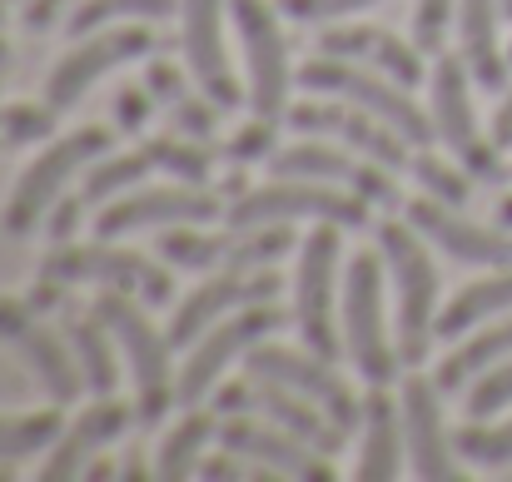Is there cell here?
I'll return each instance as SVG.
<instances>
[{
    "instance_id": "cell-52",
    "label": "cell",
    "mask_w": 512,
    "mask_h": 482,
    "mask_svg": "<svg viewBox=\"0 0 512 482\" xmlns=\"http://www.w3.org/2000/svg\"><path fill=\"white\" fill-rule=\"evenodd\" d=\"M10 60H15V50H10V35H5V30H0V75H5V70H10Z\"/></svg>"
},
{
    "instance_id": "cell-54",
    "label": "cell",
    "mask_w": 512,
    "mask_h": 482,
    "mask_svg": "<svg viewBox=\"0 0 512 482\" xmlns=\"http://www.w3.org/2000/svg\"><path fill=\"white\" fill-rule=\"evenodd\" d=\"M5 20H10V0H0V30H5Z\"/></svg>"
},
{
    "instance_id": "cell-55",
    "label": "cell",
    "mask_w": 512,
    "mask_h": 482,
    "mask_svg": "<svg viewBox=\"0 0 512 482\" xmlns=\"http://www.w3.org/2000/svg\"><path fill=\"white\" fill-rule=\"evenodd\" d=\"M503 10H508V20H512V0H503Z\"/></svg>"
},
{
    "instance_id": "cell-25",
    "label": "cell",
    "mask_w": 512,
    "mask_h": 482,
    "mask_svg": "<svg viewBox=\"0 0 512 482\" xmlns=\"http://www.w3.org/2000/svg\"><path fill=\"white\" fill-rule=\"evenodd\" d=\"M219 443L234 448V453H244L259 468H274L284 482H334L339 478L334 458H324L319 448H309L304 438H294L289 428H279L274 418H259V413H224Z\"/></svg>"
},
{
    "instance_id": "cell-43",
    "label": "cell",
    "mask_w": 512,
    "mask_h": 482,
    "mask_svg": "<svg viewBox=\"0 0 512 482\" xmlns=\"http://www.w3.org/2000/svg\"><path fill=\"white\" fill-rule=\"evenodd\" d=\"M463 408H468V418H473V423L508 413L512 408V358H503L498 368H488L483 378H473V383H468Z\"/></svg>"
},
{
    "instance_id": "cell-46",
    "label": "cell",
    "mask_w": 512,
    "mask_h": 482,
    "mask_svg": "<svg viewBox=\"0 0 512 482\" xmlns=\"http://www.w3.org/2000/svg\"><path fill=\"white\" fill-rule=\"evenodd\" d=\"M85 214H90V209H85V199H80V194L70 189L65 199H55V209L45 214V229H40V234H45L50 244H70V239L80 234V224H85Z\"/></svg>"
},
{
    "instance_id": "cell-50",
    "label": "cell",
    "mask_w": 512,
    "mask_h": 482,
    "mask_svg": "<svg viewBox=\"0 0 512 482\" xmlns=\"http://www.w3.org/2000/svg\"><path fill=\"white\" fill-rule=\"evenodd\" d=\"M85 478H95V482H105V478H120V468H115L110 458H100V453H95V458L85 463Z\"/></svg>"
},
{
    "instance_id": "cell-12",
    "label": "cell",
    "mask_w": 512,
    "mask_h": 482,
    "mask_svg": "<svg viewBox=\"0 0 512 482\" xmlns=\"http://www.w3.org/2000/svg\"><path fill=\"white\" fill-rule=\"evenodd\" d=\"M160 50V30L150 20H120V25H105V30H90L80 40H70V50L50 65L45 75V100L50 110H75L105 75L125 70V65H140Z\"/></svg>"
},
{
    "instance_id": "cell-4",
    "label": "cell",
    "mask_w": 512,
    "mask_h": 482,
    "mask_svg": "<svg viewBox=\"0 0 512 482\" xmlns=\"http://www.w3.org/2000/svg\"><path fill=\"white\" fill-rule=\"evenodd\" d=\"M40 279L70 284V289H95V294H130L150 309L174 304V269L160 254H140L125 239H95L80 244H50L40 259Z\"/></svg>"
},
{
    "instance_id": "cell-30",
    "label": "cell",
    "mask_w": 512,
    "mask_h": 482,
    "mask_svg": "<svg viewBox=\"0 0 512 482\" xmlns=\"http://www.w3.org/2000/svg\"><path fill=\"white\" fill-rule=\"evenodd\" d=\"M145 85L155 90L160 100V115L170 120L174 130L194 135V140H219V105L209 100V90L189 75L184 60H170V55H150L145 60Z\"/></svg>"
},
{
    "instance_id": "cell-37",
    "label": "cell",
    "mask_w": 512,
    "mask_h": 482,
    "mask_svg": "<svg viewBox=\"0 0 512 482\" xmlns=\"http://www.w3.org/2000/svg\"><path fill=\"white\" fill-rule=\"evenodd\" d=\"M408 174H413L418 194H428V199H438V204H453V209H468L473 184H478L448 150H433V145H418V150H413Z\"/></svg>"
},
{
    "instance_id": "cell-14",
    "label": "cell",
    "mask_w": 512,
    "mask_h": 482,
    "mask_svg": "<svg viewBox=\"0 0 512 482\" xmlns=\"http://www.w3.org/2000/svg\"><path fill=\"white\" fill-rule=\"evenodd\" d=\"M229 214V199L214 184H140L105 209L90 214L95 239H130V234H160L174 224H219Z\"/></svg>"
},
{
    "instance_id": "cell-1",
    "label": "cell",
    "mask_w": 512,
    "mask_h": 482,
    "mask_svg": "<svg viewBox=\"0 0 512 482\" xmlns=\"http://www.w3.org/2000/svg\"><path fill=\"white\" fill-rule=\"evenodd\" d=\"M373 239H378L383 269H388L398 358H403V368H423L428 353H433V338H438V309H443L438 249L403 214H383L373 224Z\"/></svg>"
},
{
    "instance_id": "cell-9",
    "label": "cell",
    "mask_w": 512,
    "mask_h": 482,
    "mask_svg": "<svg viewBox=\"0 0 512 482\" xmlns=\"http://www.w3.org/2000/svg\"><path fill=\"white\" fill-rule=\"evenodd\" d=\"M229 224H339L348 234H363L373 229L383 214L343 189V184H329V179H284V174H269L264 184H249L229 214Z\"/></svg>"
},
{
    "instance_id": "cell-26",
    "label": "cell",
    "mask_w": 512,
    "mask_h": 482,
    "mask_svg": "<svg viewBox=\"0 0 512 482\" xmlns=\"http://www.w3.org/2000/svg\"><path fill=\"white\" fill-rule=\"evenodd\" d=\"M314 50L319 55H334V60H353V65H368V70H378V75H393V80H403V85H423L428 80V55L413 45V35H398V30H388V25H373V20H334V25H324L319 30V40H314Z\"/></svg>"
},
{
    "instance_id": "cell-31",
    "label": "cell",
    "mask_w": 512,
    "mask_h": 482,
    "mask_svg": "<svg viewBox=\"0 0 512 482\" xmlns=\"http://www.w3.org/2000/svg\"><path fill=\"white\" fill-rule=\"evenodd\" d=\"M219 423H224V413L214 403H184L174 413V423L165 428L160 448H155V478L160 482L199 478L204 453L219 443Z\"/></svg>"
},
{
    "instance_id": "cell-47",
    "label": "cell",
    "mask_w": 512,
    "mask_h": 482,
    "mask_svg": "<svg viewBox=\"0 0 512 482\" xmlns=\"http://www.w3.org/2000/svg\"><path fill=\"white\" fill-rule=\"evenodd\" d=\"M70 10H75L70 0H20V20L30 35H50L55 25L70 20Z\"/></svg>"
},
{
    "instance_id": "cell-49",
    "label": "cell",
    "mask_w": 512,
    "mask_h": 482,
    "mask_svg": "<svg viewBox=\"0 0 512 482\" xmlns=\"http://www.w3.org/2000/svg\"><path fill=\"white\" fill-rule=\"evenodd\" d=\"M120 478L130 482V478H155V468H145V453L140 448H130V458L120 463Z\"/></svg>"
},
{
    "instance_id": "cell-27",
    "label": "cell",
    "mask_w": 512,
    "mask_h": 482,
    "mask_svg": "<svg viewBox=\"0 0 512 482\" xmlns=\"http://www.w3.org/2000/svg\"><path fill=\"white\" fill-rule=\"evenodd\" d=\"M50 319L60 323V333H65V343H70L75 363H80L85 398H115L120 373H125V358H120V343H115L110 323L100 319L95 299L85 304V299H75V289H70Z\"/></svg>"
},
{
    "instance_id": "cell-8",
    "label": "cell",
    "mask_w": 512,
    "mask_h": 482,
    "mask_svg": "<svg viewBox=\"0 0 512 482\" xmlns=\"http://www.w3.org/2000/svg\"><path fill=\"white\" fill-rule=\"evenodd\" d=\"M343 234L339 224H309V234L299 239L294 254V284H289V319H294V338L324 358H343V328H339V304H343Z\"/></svg>"
},
{
    "instance_id": "cell-38",
    "label": "cell",
    "mask_w": 512,
    "mask_h": 482,
    "mask_svg": "<svg viewBox=\"0 0 512 482\" xmlns=\"http://www.w3.org/2000/svg\"><path fill=\"white\" fill-rule=\"evenodd\" d=\"M120 20H179V0H75L70 20H65V35L80 40L90 30H105V25H120Z\"/></svg>"
},
{
    "instance_id": "cell-23",
    "label": "cell",
    "mask_w": 512,
    "mask_h": 482,
    "mask_svg": "<svg viewBox=\"0 0 512 482\" xmlns=\"http://www.w3.org/2000/svg\"><path fill=\"white\" fill-rule=\"evenodd\" d=\"M130 423H140V408L135 398H85L75 403V413H65V428L60 438L40 453V468L35 478L40 482H70V478H85V463L95 453H105L110 443H120L130 433Z\"/></svg>"
},
{
    "instance_id": "cell-16",
    "label": "cell",
    "mask_w": 512,
    "mask_h": 482,
    "mask_svg": "<svg viewBox=\"0 0 512 482\" xmlns=\"http://www.w3.org/2000/svg\"><path fill=\"white\" fill-rule=\"evenodd\" d=\"M269 174H284V179H329L343 184L353 194H363L378 214H398L403 209V174L388 169V164L368 160L348 145H334L324 135H299L289 145H279V155L269 160Z\"/></svg>"
},
{
    "instance_id": "cell-3",
    "label": "cell",
    "mask_w": 512,
    "mask_h": 482,
    "mask_svg": "<svg viewBox=\"0 0 512 482\" xmlns=\"http://www.w3.org/2000/svg\"><path fill=\"white\" fill-rule=\"evenodd\" d=\"M110 150H115V125H75V130L50 135L35 150V160L20 169V179L10 184L5 209H0V229L10 239L40 234L45 229V214L55 209V199H65L80 184V174L100 155H110Z\"/></svg>"
},
{
    "instance_id": "cell-13",
    "label": "cell",
    "mask_w": 512,
    "mask_h": 482,
    "mask_svg": "<svg viewBox=\"0 0 512 482\" xmlns=\"http://www.w3.org/2000/svg\"><path fill=\"white\" fill-rule=\"evenodd\" d=\"M289 309L274 299V304H254V309H239L229 319H219L214 328H204L189 348H184V363H179V408L184 403H209L214 388L224 383V373L234 363H244L259 343L279 338L289 328Z\"/></svg>"
},
{
    "instance_id": "cell-42",
    "label": "cell",
    "mask_w": 512,
    "mask_h": 482,
    "mask_svg": "<svg viewBox=\"0 0 512 482\" xmlns=\"http://www.w3.org/2000/svg\"><path fill=\"white\" fill-rule=\"evenodd\" d=\"M458 5H463V0H413L408 35H413V45H418L428 60L448 50V35L458 30Z\"/></svg>"
},
{
    "instance_id": "cell-17",
    "label": "cell",
    "mask_w": 512,
    "mask_h": 482,
    "mask_svg": "<svg viewBox=\"0 0 512 482\" xmlns=\"http://www.w3.org/2000/svg\"><path fill=\"white\" fill-rule=\"evenodd\" d=\"M244 373L254 378H269V383H284L289 393L319 403L329 418H339L343 428L353 433L358 428V413H363V393L339 373L334 358L304 348V343H284V338H269L259 343L249 358H244Z\"/></svg>"
},
{
    "instance_id": "cell-22",
    "label": "cell",
    "mask_w": 512,
    "mask_h": 482,
    "mask_svg": "<svg viewBox=\"0 0 512 482\" xmlns=\"http://www.w3.org/2000/svg\"><path fill=\"white\" fill-rule=\"evenodd\" d=\"M443 388L433 373L408 368L398 403H403V443H408V473L423 482H458L468 478V463L453 448L448 418H443Z\"/></svg>"
},
{
    "instance_id": "cell-15",
    "label": "cell",
    "mask_w": 512,
    "mask_h": 482,
    "mask_svg": "<svg viewBox=\"0 0 512 482\" xmlns=\"http://www.w3.org/2000/svg\"><path fill=\"white\" fill-rule=\"evenodd\" d=\"M0 343L20 353V363L30 368V378L40 383V393L60 408L85 403V378L80 363L60 333V323L40 314L25 294H0Z\"/></svg>"
},
{
    "instance_id": "cell-10",
    "label": "cell",
    "mask_w": 512,
    "mask_h": 482,
    "mask_svg": "<svg viewBox=\"0 0 512 482\" xmlns=\"http://www.w3.org/2000/svg\"><path fill=\"white\" fill-rule=\"evenodd\" d=\"M229 25L239 35V70L249 90V115L284 120L299 90V65L289 60L279 0H229Z\"/></svg>"
},
{
    "instance_id": "cell-7",
    "label": "cell",
    "mask_w": 512,
    "mask_h": 482,
    "mask_svg": "<svg viewBox=\"0 0 512 482\" xmlns=\"http://www.w3.org/2000/svg\"><path fill=\"white\" fill-rule=\"evenodd\" d=\"M473 75L463 65L458 50H443L433 55V70H428V115H433V140L463 164L473 179L483 184H503L512 179L508 150L493 140V130L478 120V100H473Z\"/></svg>"
},
{
    "instance_id": "cell-32",
    "label": "cell",
    "mask_w": 512,
    "mask_h": 482,
    "mask_svg": "<svg viewBox=\"0 0 512 482\" xmlns=\"http://www.w3.org/2000/svg\"><path fill=\"white\" fill-rule=\"evenodd\" d=\"M503 358H512V314L478 323L463 338H453V348L438 358L433 378H438L443 393H468V383L483 378L488 368H498Z\"/></svg>"
},
{
    "instance_id": "cell-24",
    "label": "cell",
    "mask_w": 512,
    "mask_h": 482,
    "mask_svg": "<svg viewBox=\"0 0 512 482\" xmlns=\"http://www.w3.org/2000/svg\"><path fill=\"white\" fill-rule=\"evenodd\" d=\"M398 214H403L438 254H448V259H458V264H468V269H512V229H503V224H478V219H468L463 209L438 204V199H428V194L403 199Z\"/></svg>"
},
{
    "instance_id": "cell-20",
    "label": "cell",
    "mask_w": 512,
    "mask_h": 482,
    "mask_svg": "<svg viewBox=\"0 0 512 482\" xmlns=\"http://www.w3.org/2000/svg\"><path fill=\"white\" fill-rule=\"evenodd\" d=\"M284 130H294V135H324V140L348 145V150L388 164V169H398V174H408V160H413V145H408L393 125H383L378 115L358 110L353 100H339V95H314V90H304V100L289 105Z\"/></svg>"
},
{
    "instance_id": "cell-19",
    "label": "cell",
    "mask_w": 512,
    "mask_h": 482,
    "mask_svg": "<svg viewBox=\"0 0 512 482\" xmlns=\"http://www.w3.org/2000/svg\"><path fill=\"white\" fill-rule=\"evenodd\" d=\"M219 413H259V418H274L279 428H289L294 438H304L309 448H319L324 458H339L348 448V428L339 418H329L319 403L289 393L284 383H269V378H254V373H239V378H224L209 398Z\"/></svg>"
},
{
    "instance_id": "cell-18",
    "label": "cell",
    "mask_w": 512,
    "mask_h": 482,
    "mask_svg": "<svg viewBox=\"0 0 512 482\" xmlns=\"http://www.w3.org/2000/svg\"><path fill=\"white\" fill-rule=\"evenodd\" d=\"M179 60L224 115L249 110L244 70L229 55V0H179Z\"/></svg>"
},
{
    "instance_id": "cell-44",
    "label": "cell",
    "mask_w": 512,
    "mask_h": 482,
    "mask_svg": "<svg viewBox=\"0 0 512 482\" xmlns=\"http://www.w3.org/2000/svg\"><path fill=\"white\" fill-rule=\"evenodd\" d=\"M373 5H383V0H279L284 20L289 25H309V30H324V25L353 20V15H368Z\"/></svg>"
},
{
    "instance_id": "cell-48",
    "label": "cell",
    "mask_w": 512,
    "mask_h": 482,
    "mask_svg": "<svg viewBox=\"0 0 512 482\" xmlns=\"http://www.w3.org/2000/svg\"><path fill=\"white\" fill-rule=\"evenodd\" d=\"M488 130H493V140H498L503 150H512V85L503 90V100H498V110H493Z\"/></svg>"
},
{
    "instance_id": "cell-57",
    "label": "cell",
    "mask_w": 512,
    "mask_h": 482,
    "mask_svg": "<svg viewBox=\"0 0 512 482\" xmlns=\"http://www.w3.org/2000/svg\"><path fill=\"white\" fill-rule=\"evenodd\" d=\"M0 100H5V85H0Z\"/></svg>"
},
{
    "instance_id": "cell-36",
    "label": "cell",
    "mask_w": 512,
    "mask_h": 482,
    "mask_svg": "<svg viewBox=\"0 0 512 482\" xmlns=\"http://www.w3.org/2000/svg\"><path fill=\"white\" fill-rule=\"evenodd\" d=\"M65 428V408L60 403H40V408H20V413H0V463H20V458H40Z\"/></svg>"
},
{
    "instance_id": "cell-5",
    "label": "cell",
    "mask_w": 512,
    "mask_h": 482,
    "mask_svg": "<svg viewBox=\"0 0 512 482\" xmlns=\"http://www.w3.org/2000/svg\"><path fill=\"white\" fill-rule=\"evenodd\" d=\"M100 319L110 323L120 358L130 368V398L140 408V423L155 428L179 408V368H174V338L170 328L155 323V309L130 299V294H95Z\"/></svg>"
},
{
    "instance_id": "cell-40",
    "label": "cell",
    "mask_w": 512,
    "mask_h": 482,
    "mask_svg": "<svg viewBox=\"0 0 512 482\" xmlns=\"http://www.w3.org/2000/svg\"><path fill=\"white\" fill-rule=\"evenodd\" d=\"M50 135H60V110H50L45 95L40 100H0V155L45 145Z\"/></svg>"
},
{
    "instance_id": "cell-21",
    "label": "cell",
    "mask_w": 512,
    "mask_h": 482,
    "mask_svg": "<svg viewBox=\"0 0 512 482\" xmlns=\"http://www.w3.org/2000/svg\"><path fill=\"white\" fill-rule=\"evenodd\" d=\"M279 294H284V274L279 269H219V274H199V284L174 299V314L165 328H170L174 348L184 353L204 328H214L219 319H229L239 309L274 304Z\"/></svg>"
},
{
    "instance_id": "cell-45",
    "label": "cell",
    "mask_w": 512,
    "mask_h": 482,
    "mask_svg": "<svg viewBox=\"0 0 512 482\" xmlns=\"http://www.w3.org/2000/svg\"><path fill=\"white\" fill-rule=\"evenodd\" d=\"M155 115H160V100H155V90L140 80V85H120L115 90V130L120 135H130V140H145L150 135V125H155Z\"/></svg>"
},
{
    "instance_id": "cell-58",
    "label": "cell",
    "mask_w": 512,
    "mask_h": 482,
    "mask_svg": "<svg viewBox=\"0 0 512 482\" xmlns=\"http://www.w3.org/2000/svg\"><path fill=\"white\" fill-rule=\"evenodd\" d=\"M10 5H20V0H10Z\"/></svg>"
},
{
    "instance_id": "cell-29",
    "label": "cell",
    "mask_w": 512,
    "mask_h": 482,
    "mask_svg": "<svg viewBox=\"0 0 512 482\" xmlns=\"http://www.w3.org/2000/svg\"><path fill=\"white\" fill-rule=\"evenodd\" d=\"M503 0H463L458 5V30H453V50L463 55L468 75L478 90L488 95H503L508 90V75H512V60H508V45H503Z\"/></svg>"
},
{
    "instance_id": "cell-33",
    "label": "cell",
    "mask_w": 512,
    "mask_h": 482,
    "mask_svg": "<svg viewBox=\"0 0 512 482\" xmlns=\"http://www.w3.org/2000/svg\"><path fill=\"white\" fill-rule=\"evenodd\" d=\"M503 314H512V269H488L483 279H473L453 299H443V309H438V338L453 343L468 328H478V323H488V319H503Z\"/></svg>"
},
{
    "instance_id": "cell-11",
    "label": "cell",
    "mask_w": 512,
    "mask_h": 482,
    "mask_svg": "<svg viewBox=\"0 0 512 482\" xmlns=\"http://www.w3.org/2000/svg\"><path fill=\"white\" fill-rule=\"evenodd\" d=\"M299 90H314V95H339L353 100L358 110L378 115L383 125H393L413 150L418 145H438L433 140V115L423 100H413V85L393 80V75H378L368 65H353V60H334V55H314L299 65Z\"/></svg>"
},
{
    "instance_id": "cell-41",
    "label": "cell",
    "mask_w": 512,
    "mask_h": 482,
    "mask_svg": "<svg viewBox=\"0 0 512 482\" xmlns=\"http://www.w3.org/2000/svg\"><path fill=\"white\" fill-rule=\"evenodd\" d=\"M279 125L284 120H264V115H249L229 140H219V155L224 164H239V169H269V160L279 155Z\"/></svg>"
},
{
    "instance_id": "cell-28",
    "label": "cell",
    "mask_w": 512,
    "mask_h": 482,
    "mask_svg": "<svg viewBox=\"0 0 512 482\" xmlns=\"http://www.w3.org/2000/svg\"><path fill=\"white\" fill-rule=\"evenodd\" d=\"M358 482H393L408 468V443H403V403L393 388H363V413H358Z\"/></svg>"
},
{
    "instance_id": "cell-53",
    "label": "cell",
    "mask_w": 512,
    "mask_h": 482,
    "mask_svg": "<svg viewBox=\"0 0 512 482\" xmlns=\"http://www.w3.org/2000/svg\"><path fill=\"white\" fill-rule=\"evenodd\" d=\"M15 478V463H0V482H10Z\"/></svg>"
},
{
    "instance_id": "cell-56",
    "label": "cell",
    "mask_w": 512,
    "mask_h": 482,
    "mask_svg": "<svg viewBox=\"0 0 512 482\" xmlns=\"http://www.w3.org/2000/svg\"><path fill=\"white\" fill-rule=\"evenodd\" d=\"M508 60H512V40H508Z\"/></svg>"
},
{
    "instance_id": "cell-2",
    "label": "cell",
    "mask_w": 512,
    "mask_h": 482,
    "mask_svg": "<svg viewBox=\"0 0 512 482\" xmlns=\"http://www.w3.org/2000/svg\"><path fill=\"white\" fill-rule=\"evenodd\" d=\"M343 358L353 363V378H363V388H393L408 368L398 358V338H393V294H388V269H383V249H358L343 264Z\"/></svg>"
},
{
    "instance_id": "cell-35",
    "label": "cell",
    "mask_w": 512,
    "mask_h": 482,
    "mask_svg": "<svg viewBox=\"0 0 512 482\" xmlns=\"http://www.w3.org/2000/svg\"><path fill=\"white\" fill-rule=\"evenodd\" d=\"M145 155L155 160V174L165 179H179V184H214V164L224 160L214 150V140H194L184 130H160V135H145L140 140Z\"/></svg>"
},
{
    "instance_id": "cell-39",
    "label": "cell",
    "mask_w": 512,
    "mask_h": 482,
    "mask_svg": "<svg viewBox=\"0 0 512 482\" xmlns=\"http://www.w3.org/2000/svg\"><path fill=\"white\" fill-rule=\"evenodd\" d=\"M453 448H458V458L468 463V468H478V473H498V468H512V413L503 418H483V423H463L458 433H453Z\"/></svg>"
},
{
    "instance_id": "cell-51",
    "label": "cell",
    "mask_w": 512,
    "mask_h": 482,
    "mask_svg": "<svg viewBox=\"0 0 512 482\" xmlns=\"http://www.w3.org/2000/svg\"><path fill=\"white\" fill-rule=\"evenodd\" d=\"M493 224H503V229H512V189L498 199V214H493Z\"/></svg>"
},
{
    "instance_id": "cell-6",
    "label": "cell",
    "mask_w": 512,
    "mask_h": 482,
    "mask_svg": "<svg viewBox=\"0 0 512 482\" xmlns=\"http://www.w3.org/2000/svg\"><path fill=\"white\" fill-rule=\"evenodd\" d=\"M294 224H174L155 234V254L184 274H219V269H279L299 254Z\"/></svg>"
},
{
    "instance_id": "cell-34",
    "label": "cell",
    "mask_w": 512,
    "mask_h": 482,
    "mask_svg": "<svg viewBox=\"0 0 512 482\" xmlns=\"http://www.w3.org/2000/svg\"><path fill=\"white\" fill-rule=\"evenodd\" d=\"M150 179H155V160L145 155V145H135V150H110V155H100V160L80 174L75 194H80L85 209L95 214V209H105L110 199H120V194L150 184Z\"/></svg>"
}]
</instances>
